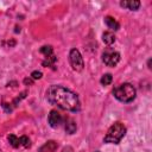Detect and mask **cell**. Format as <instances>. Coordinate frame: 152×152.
Wrapping results in <instances>:
<instances>
[{"label":"cell","mask_w":152,"mask_h":152,"mask_svg":"<svg viewBox=\"0 0 152 152\" xmlns=\"http://www.w3.org/2000/svg\"><path fill=\"white\" fill-rule=\"evenodd\" d=\"M46 99L51 104L69 112H77L81 107L77 94L62 86H51L46 90Z\"/></svg>","instance_id":"cell-1"},{"label":"cell","mask_w":152,"mask_h":152,"mask_svg":"<svg viewBox=\"0 0 152 152\" xmlns=\"http://www.w3.org/2000/svg\"><path fill=\"white\" fill-rule=\"evenodd\" d=\"M113 95L120 102L128 103V102H132L135 99L137 90L131 83H121V84H119L114 88Z\"/></svg>","instance_id":"cell-2"},{"label":"cell","mask_w":152,"mask_h":152,"mask_svg":"<svg viewBox=\"0 0 152 152\" xmlns=\"http://www.w3.org/2000/svg\"><path fill=\"white\" fill-rule=\"evenodd\" d=\"M125 134H126L125 125L121 122H115L108 128V131L103 138V141L107 144H119L120 140L125 137Z\"/></svg>","instance_id":"cell-3"},{"label":"cell","mask_w":152,"mask_h":152,"mask_svg":"<svg viewBox=\"0 0 152 152\" xmlns=\"http://www.w3.org/2000/svg\"><path fill=\"white\" fill-rule=\"evenodd\" d=\"M69 62L70 65L72 68V70L75 71H82L84 63H83V58L80 53V51L77 49H71L69 52Z\"/></svg>","instance_id":"cell-4"},{"label":"cell","mask_w":152,"mask_h":152,"mask_svg":"<svg viewBox=\"0 0 152 152\" xmlns=\"http://www.w3.org/2000/svg\"><path fill=\"white\" fill-rule=\"evenodd\" d=\"M119 61H120V53L112 49H107L102 53V62L108 66H115L119 63Z\"/></svg>","instance_id":"cell-5"},{"label":"cell","mask_w":152,"mask_h":152,"mask_svg":"<svg viewBox=\"0 0 152 152\" xmlns=\"http://www.w3.org/2000/svg\"><path fill=\"white\" fill-rule=\"evenodd\" d=\"M40 52L44 55V61H43V65L44 66H53L55 62H56V56L53 53V49L50 45H45L40 48Z\"/></svg>","instance_id":"cell-6"},{"label":"cell","mask_w":152,"mask_h":152,"mask_svg":"<svg viewBox=\"0 0 152 152\" xmlns=\"http://www.w3.org/2000/svg\"><path fill=\"white\" fill-rule=\"evenodd\" d=\"M63 121H64V119H63V116L61 115L59 112H57V110H55V109L50 112V114H49V116H48V122H49V125H50L52 128L59 127V126L63 124Z\"/></svg>","instance_id":"cell-7"},{"label":"cell","mask_w":152,"mask_h":152,"mask_svg":"<svg viewBox=\"0 0 152 152\" xmlns=\"http://www.w3.org/2000/svg\"><path fill=\"white\" fill-rule=\"evenodd\" d=\"M120 6L125 7L129 11H137L140 7V1L138 0H129V1H120Z\"/></svg>","instance_id":"cell-8"},{"label":"cell","mask_w":152,"mask_h":152,"mask_svg":"<svg viewBox=\"0 0 152 152\" xmlns=\"http://www.w3.org/2000/svg\"><path fill=\"white\" fill-rule=\"evenodd\" d=\"M64 128H65V132L68 134H74L76 132V122L71 119V118H66L65 119V124H64Z\"/></svg>","instance_id":"cell-9"},{"label":"cell","mask_w":152,"mask_h":152,"mask_svg":"<svg viewBox=\"0 0 152 152\" xmlns=\"http://www.w3.org/2000/svg\"><path fill=\"white\" fill-rule=\"evenodd\" d=\"M104 24L107 25V27L108 28H110V30H114V31H116V30H119V27H120V25H119V23L113 18V17H110V15H107V17H104Z\"/></svg>","instance_id":"cell-10"},{"label":"cell","mask_w":152,"mask_h":152,"mask_svg":"<svg viewBox=\"0 0 152 152\" xmlns=\"http://www.w3.org/2000/svg\"><path fill=\"white\" fill-rule=\"evenodd\" d=\"M56 148H57V144L53 140H50L44 146L40 147V152H53Z\"/></svg>","instance_id":"cell-11"},{"label":"cell","mask_w":152,"mask_h":152,"mask_svg":"<svg viewBox=\"0 0 152 152\" xmlns=\"http://www.w3.org/2000/svg\"><path fill=\"white\" fill-rule=\"evenodd\" d=\"M102 40H103L106 44L110 45V44H113V43L115 42V36H114L113 32L107 31V32H104V33L102 34Z\"/></svg>","instance_id":"cell-12"},{"label":"cell","mask_w":152,"mask_h":152,"mask_svg":"<svg viewBox=\"0 0 152 152\" xmlns=\"http://www.w3.org/2000/svg\"><path fill=\"white\" fill-rule=\"evenodd\" d=\"M8 141H10V144H11L14 148H18L19 146H21V138H18V137L14 135V134L8 135Z\"/></svg>","instance_id":"cell-13"},{"label":"cell","mask_w":152,"mask_h":152,"mask_svg":"<svg viewBox=\"0 0 152 152\" xmlns=\"http://www.w3.org/2000/svg\"><path fill=\"white\" fill-rule=\"evenodd\" d=\"M112 81H113V76L110 74H104L101 77V80H100V82H101L102 86H108V84L112 83Z\"/></svg>","instance_id":"cell-14"},{"label":"cell","mask_w":152,"mask_h":152,"mask_svg":"<svg viewBox=\"0 0 152 152\" xmlns=\"http://www.w3.org/2000/svg\"><path fill=\"white\" fill-rule=\"evenodd\" d=\"M20 138H21V146H24V147H30L31 146V141L26 135H23Z\"/></svg>","instance_id":"cell-15"},{"label":"cell","mask_w":152,"mask_h":152,"mask_svg":"<svg viewBox=\"0 0 152 152\" xmlns=\"http://www.w3.org/2000/svg\"><path fill=\"white\" fill-rule=\"evenodd\" d=\"M42 76H43V74L40 71H33L31 74V78L32 80H39V78H42Z\"/></svg>","instance_id":"cell-16"},{"label":"cell","mask_w":152,"mask_h":152,"mask_svg":"<svg viewBox=\"0 0 152 152\" xmlns=\"http://www.w3.org/2000/svg\"><path fill=\"white\" fill-rule=\"evenodd\" d=\"M63 152H72V148L70 146H66V147L63 148Z\"/></svg>","instance_id":"cell-17"},{"label":"cell","mask_w":152,"mask_h":152,"mask_svg":"<svg viewBox=\"0 0 152 152\" xmlns=\"http://www.w3.org/2000/svg\"><path fill=\"white\" fill-rule=\"evenodd\" d=\"M24 82H25V84H32V80L31 78H25Z\"/></svg>","instance_id":"cell-18"},{"label":"cell","mask_w":152,"mask_h":152,"mask_svg":"<svg viewBox=\"0 0 152 152\" xmlns=\"http://www.w3.org/2000/svg\"><path fill=\"white\" fill-rule=\"evenodd\" d=\"M96 152H99V151H96Z\"/></svg>","instance_id":"cell-19"}]
</instances>
